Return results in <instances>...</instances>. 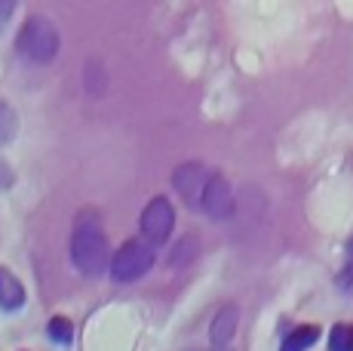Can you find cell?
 <instances>
[{
	"mask_svg": "<svg viewBox=\"0 0 353 351\" xmlns=\"http://www.w3.org/2000/svg\"><path fill=\"white\" fill-rule=\"evenodd\" d=\"M329 351H353V323H338L329 333Z\"/></svg>",
	"mask_w": 353,
	"mask_h": 351,
	"instance_id": "obj_11",
	"label": "cell"
},
{
	"mask_svg": "<svg viewBox=\"0 0 353 351\" xmlns=\"http://www.w3.org/2000/svg\"><path fill=\"white\" fill-rule=\"evenodd\" d=\"M141 238H145L148 247H160L169 240L175 228V210L166 198H154L151 204L141 210Z\"/></svg>",
	"mask_w": 353,
	"mask_h": 351,
	"instance_id": "obj_4",
	"label": "cell"
},
{
	"mask_svg": "<svg viewBox=\"0 0 353 351\" xmlns=\"http://www.w3.org/2000/svg\"><path fill=\"white\" fill-rule=\"evenodd\" d=\"M200 210H206V216H212L215 222H225L234 216L236 210V198H234V188L221 173H212L206 182V191H203V204Z\"/></svg>",
	"mask_w": 353,
	"mask_h": 351,
	"instance_id": "obj_5",
	"label": "cell"
},
{
	"mask_svg": "<svg viewBox=\"0 0 353 351\" xmlns=\"http://www.w3.org/2000/svg\"><path fill=\"white\" fill-rule=\"evenodd\" d=\"M151 265H154V247H148L145 240H126L111 259V278L120 283H132L145 278L151 272Z\"/></svg>",
	"mask_w": 353,
	"mask_h": 351,
	"instance_id": "obj_3",
	"label": "cell"
},
{
	"mask_svg": "<svg viewBox=\"0 0 353 351\" xmlns=\"http://www.w3.org/2000/svg\"><path fill=\"white\" fill-rule=\"evenodd\" d=\"M316 339H320V330L316 327H298L286 336V342H283L280 351H307Z\"/></svg>",
	"mask_w": 353,
	"mask_h": 351,
	"instance_id": "obj_9",
	"label": "cell"
},
{
	"mask_svg": "<svg viewBox=\"0 0 353 351\" xmlns=\"http://www.w3.org/2000/svg\"><path fill=\"white\" fill-rule=\"evenodd\" d=\"M12 12V3H0V28H3V19Z\"/></svg>",
	"mask_w": 353,
	"mask_h": 351,
	"instance_id": "obj_15",
	"label": "cell"
},
{
	"mask_svg": "<svg viewBox=\"0 0 353 351\" xmlns=\"http://www.w3.org/2000/svg\"><path fill=\"white\" fill-rule=\"evenodd\" d=\"M16 50L34 65H46L59 53V31L46 16H28L16 37Z\"/></svg>",
	"mask_w": 353,
	"mask_h": 351,
	"instance_id": "obj_2",
	"label": "cell"
},
{
	"mask_svg": "<svg viewBox=\"0 0 353 351\" xmlns=\"http://www.w3.org/2000/svg\"><path fill=\"white\" fill-rule=\"evenodd\" d=\"M209 173L203 164H181L179 170L172 173V185H175V191L185 198V204L191 207V210H200V204H203V191H206V182H209Z\"/></svg>",
	"mask_w": 353,
	"mask_h": 351,
	"instance_id": "obj_6",
	"label": "cell"
},
{
	"mask_svg": "<svg viewBox=\"0 0 353 351\" xmlns=\"http://www.w3.org/2000/svg\"><path fill=\"white\" fill-rule=\"evenodd\" d=\"M236 323H240V312H236V305H225L219 314H215L212 327H209V339H212L215 348L230 345V339H234V333H236Z\"/></svg>",
	"mask_w": 353,
	"mask_h": 351,
	"instance_id": "obj_7",
	"label": "cell"
},
{
	"mask_svg": "<svg viewBox=\"0 0 353 351\" xmlns=\"http://www.w3.org/2000/svg\"><path fill=\"white\" fill-rule=\"evenodd\" d=\"M338 290L341 293H347L353 296V238H350V244H347V259H344V268L338 272Z\"/></svg>",
	"mask_w": 353,
	"mask_h": 351,
	"instance_id": "obj_13",
	"label": "cell"
},
{
	"mask_svg": "<svg viewBox=\"0 0 353 351\" xmlns=\"http://www.w3.org/2000/svg\"><path fill=\"white\" fill-rule=\"evenodd\" d=\"M212 351H230V348H212Z\"/></svg>",
	"mask_w": 353,
	"mask_h": 351,
	"instance_id": "obj_16",
	"label": "cell"
},
{
	"mask_svg": "<svg viewBox=\"0 0 353 351\" xmlns=\"http://www.w3.org/2000/svg\"><path fill=\"white\" fill-rule=\"evenodd\" d=\"M50 339L59 342V345H71L74 327H71V321H68V317H52V321H50Z\"/></svg>",
	"mask_w": 353,
	"mask_h": 351,
	"instance_id": "obj_12",
	"label": "cell"
},
{
	"mask_svg": "<svg viewBox=\"0 0 353 351\" xmlns=\"http://www.w3.org/2000/svg\"><path fill=\"white\" fill-rule=\"evenodd\" d=\"M25 305V287L19 283V278L10 268L0 265V308L3 312H16Z\"/></svg>",
	"mask_w": 353,
	"mask_h": 351,
	"instance_id": "obj_8",
	"label": "cell"
},
{
	"mask_svg": "<svg viewBox=\"0 0 353 351\" xmlns=\"http://www.w3.org/2000/svg\"><path fill=\"white\" fill-rule=\"evenodd\" d=\"M16 133H19V114L6 102H0V145H3V142H12Z\"/></svg>",
	"mask_w": 353,
	"mask_h": 351,
	"instance_id": "obj_10",
	"label": "cell"
},
{
	"mask_svg": "<svg viewBox=\"0 0 353 351\" xmlns=\"http://www.w3.org/2000/svg\"><path fill=\"white\" fill-rule=\"evenodd\" d=\"M12 185V170L6 160H0V188H10Z\"/></svg>",
	"mask_w": 353,
	"mask_h": 351,
	"instance_id": "obj_14",
	"label": "cell"
},
{
	"mask_svg": "<svg viewBox=\"0 0 353 351\" xmlns=\"http://www.w3.org/2000/svg\"><path fill=\"white\" fill-rule=\"evenodd\" d=\"M71 259L77 265V272H83L86 278H99L108 268V234L101 228L99 213L83 210L74 219L71 228Z\"/></svg>",
	"mask_w": 353,
	"mask_h": 351,
	"instance_id": "obj_1",
	"label": "cell"
}]
</instances>
